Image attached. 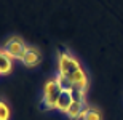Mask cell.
Here are the masks:
<instances>
[{
    "label": "cell",
    "mask_w": 123,
    "mask_h": 120,
    "mask_svg": "<svg viewBox=\"0 0 123 120\" xmlns=\"http://www.w3.org/2000/svg\"><path fill=\"white\" fill-rule=\"evenodd\" d=\"M86 104L85 102H80V101H74L72 104H70V107H69V111L66 112L67 114V117L70 120H77L80 119V117L83 115V112H85V109H86Z\"/></svg>",
    "instance_id": "cell-5"
},
{
    "label": "cell",
    "mask_w": 123,
    "mask_h": 120,
    "mask_svg": "<svg viewBox=\"0 0 123 120\" xmlns=\"http://www.w3.org/2000/svg\"><path fill=\"white\" fill-rule=\"evenodd\" d=\"M58 74H61L64 79H67L75 88H80L86 91L88 88V77L85 74L83 67L80 66L78 59L70 53H59L58 55Z\"/></svg>",
    "instance_id": "cell-1"
},
{
    "label": "cell",
    "mask_w": 123,
    "mask_h": 120,
    "mask_svg": "<svg viewBox=\"0 0 123 120\" xmlns=\"http://www.w3.org/2000/svg\"><path fill=\"white\" fill-rule=\"evenodd\" d=\"M2 50L11 58V59H23L24 53L27 50V45L24 43V40H21L19 37H11L10 40H6Z\"/></svg>",
    "instance_id": "cell-3"
},
{
    "label": "cell",
    "mask_w": 123,
    "mask_h": 120,
    "mask_svg": "<svg viewBox=\"0 0 123 120\" xmlns=\"http://www.w3.org/2000/svg\"><path fill=\"white\" fill-rule=\"evenodd\" d=\"M70 95H72L74 101L85 102V91H83V90H80V88H74L72 91H70Z\"/></svg>",
    "instance_id": "cell-10"
},
{
    "label": "cell",
    "mask_w": 123,
    "mask_h": 120,
    "mask_svg": "<svg viewBox=\"0 0 123 120\" xmlns=\"http://www.w3.org/2000/svg\"><path fill=\"white\" fill-rule=\"evenodd\" d=\"M72 102H74V99H72L70 91H62V95H61V98H59V101H58L56 109H58V111H61V112H67Z\"/></svg>",
    "instance_id": "cell-7"
},
{
    "label": "cell",
    "mask_w": 123,
    "mask_h": 120,
    "mask_svg": "<svg viewBox=\"0 0 123 120\" xmlns=\"http://www.w3.org/2000/svg\"><path fill=\"white\" fill-rule=\"evenodd\" d=\"M10 115H11V112H10L8 104L2 101L0 102V120H10Z\"/></svg>",
    "instance_id": "cell-9"
},
{
    "label": "cell",
    "mask_w": 123,
    "mask_h": 120,
    "mask_svg": "<svg viewBox=\"0 0 123 120\" xmlns=\"http://www.w3.org/2000/svg\"><path fill=\"white\" fill-rule=\"evenodd\" d=\"M11 67H13V59L3 50H0V74H2V77L8 75L11 72Z\"/></svg>",
    "instance_id": "cell-6"
},
{
    "label": "cell",
    "mask_w": 123,
    "mask_h": 120,
    "mask_svg": "<svg viewBox=\"0 0 123 120\" xmlns=\"http://www.w3.org/2000/svg\"><path fill=\"white\" fill-rule=\"evenodd\" d=\"M61 95H62V88L59 87V83L56 79H51L45 83L43 87V99H42V109L50 111V109H56L58 101H59Z\"/></svg>",
    "instance_id": "cell-2"
},
{
    "label": "cell",
    "mask_w": 123,
    "mask_h": 120,
    "mask_svg": "<svg viewBox=\"0 0 123 120\" xmlns=\"http://www.w3.org/2000/svg\"><path fill=\"white\" fill-rule=\"evenodd\" d=\"M21 61H23V64L27 66V67H35V66H38L42 63L40 50L35 48V46H27V50H26V53H24Z\"/></svg>",
    "instance_id": "cell-4"
},
{
    "label": "cell",
    "mask_w": 123,
    "mask_h": 120,
    "mask_svg": "<svg viewBox=\"0 0 123 120\" xmlns=\"http://www.w3.org/2000/svg\"><path fill=\"white\" fill-rule=\"evenodd\" d=\"M83 120H101V112L94 107H86L82 115Z\"/></svg>",
    "instance_id": "cell-8"
}]
</instances>
